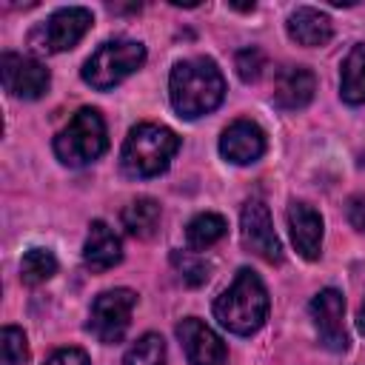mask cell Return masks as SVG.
Masks as SVG:
<instances>
[{
	"label": "cell",
	"mask_w": 365,
	"mask_h": 365,
	"mask_svg": "<svg viewBox=\"0 0 365 365\" xmlns=\"http://www.w3.org/2000/svg\"><path fill=\"white\" fill-rule=\"evenodd\" d=\"M168 97L182 120H197L222 103L225 97L222 71L211 57L180 60L168 77Z\"/></svg>",
	"instance_id": "6da1fadb"
},
{
	"label": "cell",
	"mask_w": 365,
	"mask_h": 365,
	"mask_svg": "<svg viewBox=\"0 0 365 365\" xmlns=\"http://www.w3.org/2000/svg\"><path fill=\"white\" fill-rule=\"evenodd\" d=\"M214 317L237 336L257 334L268 319V291L262 279L251 268H240L234 282L214 299Z\"/></svg>",
	"instance_id": "7a4b0ae2"
},
{
	"label": "cell",
	"mask_w": 365,
	"mask_h": 365,
	"mask_svg": "<svg viewBox=\"0 0 365 365\" xmlns=\"http://www.w3.org/2000/svg\"><path fill=\"white\" fill-rule=\"evenodd\" d=\"M180 148V137L157 123H140L128 131L123 151H120V165L128 177L134 180H148L157 177L168 168Z\"/></svg>",
	"instance_id": "3957f363"
},
{
	"label": "cell",
	"mask_w": 365,
	"mask_h": 365,
	"mask_svg": "<svg viewBox=\"0 0 365 365\" xmlns=\"http://www.w3.org/2000/svg\"><path fill=\"white\" fill-rule=\"evenodd\" d=\"M108 148V134H106V120L97 108H80L66 128L57 131L54 137V154L63 165L80 168L94 160H100Z\"/></svg>",
	"instance_id": "277c9868"
},
{
	"label": "cell",
	"mask_w": 365,
	"mask_h": 365,
	"mask_svg": "<svg viewBox=\"0 0 365 365\" xmlns=\"http://www.w3.org/2000/svg\"><path fill=\"white\" fill-rule=\"evenodd\" d=\"M145 63V46L137 40H106L83 66V80L97 88L108 91L117 83H123L128 74H134Z\"/></svg>",
	"instance_id": "5b68a950"
},
{
	"label": "cell",
	"mask_w": 365,
	"mask_h": 365,
	"mask_svg": "<svg viewBox=\"0 0 365 365\" xmlns=\"http://www.w3.org/2000/svg\"><path fill=\"white\" fill-rule=\"evenodd\" d=\"M94 26V14L83 6H68V9H57L51 17H46L40 26L31 29L29 34V46L40 54H57V51H68L74 48L86 31Z\"/></svg>",
	"instance_id": "8992f818"
},
{
	"label": "cell",
	"mask_w": 365,
	"mask_h": 365,
	"mask_svg": "<svg viewBox=\"0 0 365 365\" xmlns=\"http://www.w3.org/2000/svg\"><path fill=\"white\" fill-rule=\"evenodd\" d=\"M137 305V294L131 288H114V291H103L94 302H91V314H88V331L106 342L114 345L125 336L128 325H131V311Z\"/></svg>",
	"instance_id": "52a82bcc"
},
{
	"label": "cell",
	"mask_w": 365,
	"mask_h": 365,
	"mask_svg": "<svg viewBox=\"0 0 365 365\" xmlns=\"http://www.w3.org/2000/svg\"><path fill=\"white\" fill-rule=\"evenodd\" d=\"M240 234H242V245L257 254L265 262H279L282 259V245L277 240L274 222H271V211L262 200H248L242 205L240 214Z\"/></svg>",
	"instance_id": "ba28073f"
},
{
	"label": "cell",
	"mask_w": 365,
	"mask_h": 365,
	"mask_svg": "<svg viewBox=\"0 0 365 365\" xmlns=\"http://www.w3.org/2000/svg\"><path fill=\"white\" fill-rule=\"evenodd\" d=\"M0 77H3V86L11 97H20V100H37L46 94L48 83H51V74L48 68L34 60V57H26V54H14V51H6L3 60H0Z\"/></svg>",
	"instance_id": "9c48e42d"
},
{
	"label": "cell",
	"mask_w": 365,
	"mask_h": 365,
	"mask_svg": "<svg viewBox=\"0 0 365 365\" xmlns=\"http://www.w3.org/2000/svg\"><path fill=\"white\" fill-rule=\"evenodd\" d=\"M311 317L314 328L319 334V342L328 351H345L348 348V334H345V299L336 288H322L311 299Z\"/></svg>",
	"instance_id": "30bf717a"
},
{
	"label": "cell",
	"mask_w": 365,
	"mask_h": 365,
	"mask_svg": "<svg viewBox=\"0 0 365 365\" xmlns=\"http://www.w3.org/2000/svg\"><path fill=\"white\" fill-rule=\"evenodd\" d=\"M177 339L185 351L188 365H228V351L222 339L197 317H185L177 325Z\"/></svg>",
	"instance_id": "8fae6325"
},
{
	"label": "cell",
	"mask_w": 365,
	"mask_h": 365,
	"mask_svg": "<svg viewBox=\"0 0 365 365\" xmlns=\"http://www.w3.org/2000/svg\"><path fill=\"white\" fill-rule=\"evenodd\" d=\"M220 154L234 165L257 163L265 154V134L251 120H234L220 137Z\"/></svg>",
	"instance_id": "7c38bea8"
},
{
	"label": "cell",
	"mask_w": 365,
	"mask_h": 365,
	"mask_svg": "<svg viewBox=\"0 0 365 365\" xmlns=\"http://www.w3.org/2000/svg\"><path fill=\"white\" fill-rule=\"evenodd\" d=\"M314 91H317V77H314L311 68H305V66H285V68L277 71L274 103L282 111L305 108L314 100Z\"/></svg>",
	"instance_id": "4fadbf2b"
},
{
	"label": "cell",
	"mask_w": 365,
	"mask_h": 365,
	"mask_svg": "<svg viewBox=\"0 0 365 365\" xmlns=\"http://www.w3.org/2000/svg\"><path fill=\"white\" fill-rule=\"evenodd\" d=\"M288 231L291 242L305 259H319L322 248V217L308 202H291L288 205Z\"/></svg>",
	"instance_id": "5bb4252c"
},
{
	"label": "cell",
	"mask_w": 365,
	"mask_h": 365,
	"mask_svg": "<svg viewBox=\"0 0 365 365\" xmlns=\"http://www.w3.org/2000/svg\"><path fill=\"white\" fill-rule=\"evenodd\" d=\"M120 259H123L120 237L103 220H94L88 225V237H86V245H83V262H86V268L94 271V274H100V271L114 268Z\"/></svg>",
	"instance_id": "9a60e30c"
},
{
	"label": "cell",
	"mask_w": 365,
	"mask_h": 365,
	"mask_svg": "<svg viewBox=\"0 0 365 365\" xmlns=\"http://www.w3.org/2000/svg\"><path fill=\"white\" fill-rule=\"evenodd\" d=\"M288 37L299 46H325L331 37H334V26H331V17L319 9H311V6H299L291 11L288 17Z\"/></svg>",
	"instance_id": "2e32d148"
},
{
	"label": "cell",
	"mask_w": 365,
	"mask_h": 365,
	"mask_svg": "<svg viewBox=\"0 0 365 365\" xmlns=\"http://www.w3.org/2000/svg\"><path fill=\"white\" fill-rule=\"evenodd\" d=\"M339 94L351 106L365 103V43H356L345 54L342 71H339Z\"/></svg>",
	"instance_id": "e0dca14e"
},
{
	"label": "cell",
	"mask_w": 365,
	"mask_h": 365,
	"mask_svg": "<svg viewBox=\"0 0 365 365\" xmlns=\"http://www.w3.org/2000/svg\"><path fill=\"white\" fill-rule=\"evenodd\" d=\"M160 225V202L151 197H137L134 202H128L123 208V228L137 237V240H148L154 237Z\"/></svg>",
	"instance_id": "ac0fdd59"
},
{
	"label": "cell",
	"mask_w": 365,
	"mask_h": 365,
	"mask_svg": "<svg viewBox=\"0 0 365 365\" xmlns=\"http://www.w3.org/2000/svg\"><path fill=\"white\" fill-rule=\"evenodd\" d=\"M225 220L214 211H205V214H197L188 225H185V242L191 251H205L211 248L214 242H220L225 237Z\"/></svg>",
	"instance_id": "d6986e66"
},
{
	"label": "cell",
	"mask_w": 365,
	"mask_h": 365,
	"mask_svg": "<svg viewBox=\"0 0 365 365\" xmlns=\"http://www.w3.org/2000/svg\"><path fill=\"white\" fill-rule=\"evenodd\" d=\"M57 274V259L48 248H31L20 259V279L26 285H40Z\"/></svg>",
	"instance_id": "ffe728a7"
},
{
	"label": "cell",
	"mask_w": 365,
	"mask_h": 365,
	"mask_svg": "<svg viewBox=\"0 0 365 365\" xmlns=\"http://www.w3.org/2000/svg\"><path fill=\"white\" fill-rule=\"evenodd\" d=\"M123 365H165V342L160 334H143L123 356Z\"/></svg>",
	"instance_id": "44dd1931"
},
{
	"label": "cell",
	"mask_w": 365,
	"mask_h": 365,
	"mask_svg": "<svg viewBox=\"0 0 365 365\" xmlns=\"http://www.w3.org/2000/svg\"><path fill=\"white\" fill-rule=\"evenodd\" d=\"M0 365H29L26 334L14 325H6L0 334Z\"/></svg>",
	"instance_id": "7402d4cb"
},
{
	"label": "cell",
	"mask_w": 365,
	"mask_h": 365,
	"mask_svg": "<svg viewBox=\"0 0 365 365\" xmlns=\"http://www.w3.org/2000/svg\"><path fill=\"white\" fill-rule=\"evenodd\" d=\"M171 262H174V268L180 271V277L188 285H202L208 279V262H202L200 257H194L188 251H174L171 254Z\"/></svg>",
	"instance_id": "603a6c76"
},
{
	"label": "cell",
	"mask_w": 365,
	"mask_h": 365,
	"mask_svg": "<svg viewBox=\"0 0 365 365\" xmlns=\"http://www.w3.org/2000/svg\"><path fill=\"white\" fill-rule=\"evenodd\" d=\"M234 68H237V74H240L242 83H254V80L262 74V68H265V54H262L257 46L240 48V51L234 54Z\"/></svg>",
	"instance_id": "cb8c5ba5"
},
{
	"label": "cell",
	"mask_w": 365,
	"mask_h": 365,
	"mask_svg": "<svg viewBox=\"0 0 365 365\" xmlns=\"http://www.w3.org/2000/svg\"><path fill=\"white\" fill-rule=\"evenodd\" d=\"M46 365H88V354L80 348H60L46 359Z\"/></svg>",
	"instance_id": "d4e9b609"
},
{
	"label": "cell",
	"mask_w": 365,
	"mask_h": 365,
	"mask_svg": "<svg viewBox=\"0 0 365 365\" xmlns=\"http://www.w3.org/2000/svg\"><path fill=\"white\" fill-rule=\"evenodd\" d=\"M348 222L365 234V197H351L348 200Z\"/></svg>",
	"instance_id": "484cf974"
},
{
	"label": "cell",
	"mask_w": 365,
	"mask_h": 365,
	"mask_svg": "<svg viewBox=\"0 0 365 365\" xmlns=\"http://www.w3.org/2000/svg\"><path fill=\"white\" fill-rule=\"evenodd\" d=\"M356 325H359V331L365 334V305L359 308V314H356Z\"/></svg>",
	"instance_id": "4316f807"
}]
</instances>
